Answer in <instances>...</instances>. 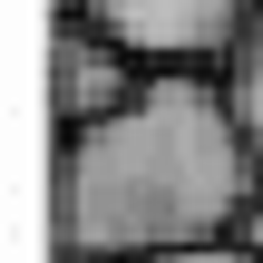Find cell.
I'll return each instance as SVG.
<instances>
[{"mask_svg":"<svg viewBox=\"0 0 263 263\" xmlns=\"http://www.w3.org/2000/svg\"><path fill=\"white\" fill-rule=\"evenodd\" d=\"M254 205H263L254 137L224 78H195V68L146 78L137 107L59 146L68 263H146V254H185V244H224L244 234Z\"/></svg>","mask_w":263,"mask_h":263,"instance_id":"cell-1","label":"cell"},{"mask_svg":"<svg viewBox=\"0 0 263 263\" xmlns=\"http://www.w3.org/2000/svg\"><path fill=\"white\" fill-rule=\"evenodd\" d=\"M68 20L107 29L137 68H195V78H224L234 49L254 39L263 0H68Z\"/></svg>","mask_w":263,"mask_h":263,"instance_id":"cell-2","label":"cell"},{"mask_svg":"<svg viewBox=\"0 0 263 263\" xmlns=\"http://www.w3.org/2000/svg\"><path fill=\"white\" fill-rule=\"evenodd\" d=\"M156 68H137L107 29H88V20H59V49H49V107H59V127L68 137H88V127H107L117 107H137V88H146Z\"/></svg>","mask_w":263,"mask_h":263,"instance_id":"cell-3","label":"cell"},{"mask_svg":"<svg viewBox=\"0 0 263 263\" xmlns=\"http://www.w3.org/2000/svg\"><path fill=\"white\" fill-rule=\"evenodd\" d=\"M224 98H234L244 137H254V166H263V20H254V39L234 49V68H224Z\"/></svg>","mask_w":263,"mask_h":263,"instance_id":"cell-4","label":"cell"},{"mask_svg":"<svg viewBox=\"0 0 263 263\" xmlns=\"http://www.w3.org/2000/svg\"><path fill=\"white\" fill-rule=\"evenodd\" d=\"M146 263H263L244 234H224V244H185V254H146Z\"/></svg>","mask_w":263,"mask_h":263,"instance_id":"cell-5","label":"cell"},{"mask_svg":"<svg viewBox=\"0 0 263 263\" xmlns=\"http://www.w3.org/2000/svg\"><path fill=\"white\" fill-rule=\"evenodd\" d=\"M244 244H254V254H263V205H254V215H244Z\"/></svg>","mask_w":263,"mask_h":263,"instance_id":"cell-6","label":"cell"}]
</instances>
